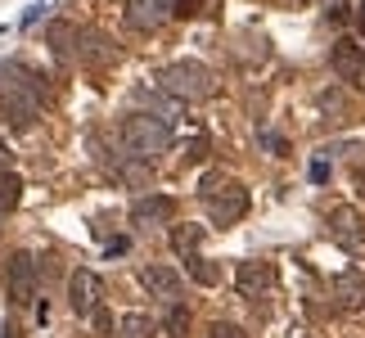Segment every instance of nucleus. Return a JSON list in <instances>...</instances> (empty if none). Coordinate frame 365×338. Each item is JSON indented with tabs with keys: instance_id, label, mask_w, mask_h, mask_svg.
<instances>
[{
	"instance_id": "10",
	"label": "nucleus",
	"mask_w": 365,
	"mask_h": 338,
	"mask_svg": "<svg viewBox=\"0 0 365 338\" xmlns=\"http://www.w3.org/2000/svg\"><path fill=\"white\" fill-rule=\"evenodd\" d=\"M176 14V0H131V9H126V23L135 27V32H158V27Z\"/></svg>"
},
{
	"instance_id": "1",
	"label": "nucleus",
	"mask_w": 365,
	"mask_h": 338,
	"mask_svg": "<svg viewBox=\"0 0 365 338\" xmlns=\"http://www.w3.org/2000/svg\"><path fill=\"white\" fill-rule=\"evenodd\" d=\"M158 86L172 95L176 104H199V100H212L217 95V73L199 59H176L158 73Z\"/></svg>"
},
{
	"instance_id": "4",
	"label": "nucleus",
	"mask_w": 365,
	"mask_h": 338,
	"mask_svg": "<svg viewBox=\"0 0 365 338\" xmlns=\"http://www.w3.org/2000/svg\"><path fill=\"white\" fill-rule=\"evenodd\" d=\"M68 302H73V312L77 316H95L104 307V280L95 275V271H73L68 275Z\"/></svg>"
},
{
	"instance_id": "16",
	"label": "nucleus",
	"mask_w": 365,
	"mask_h": 338,
	"mask_svg": "<svg viewBox=\"0 0 365 338\" xmlns=\"http://www.w3.org/2000/svg\"><path fill=\"white\" fill-rule=\"evenodd\" d=\"M329 63H334V73L343 81H361L365 77V54H361V46H352V41H339V46L329 50Z\"/></svg>"
},
{
	"instance_id": "24",
	"label": "nucleus",
	"mask_w": 365,
	"mask_h": 338,
	"mask_svg": "<svg viewBox=\"0 0 365 338\" xmlns=\"http://www.w3.org/2000/svg\"><path fill=\"white\" fill-rule=\"evenodd\" d=\"M207 338H248L240 325H230V320H217V325H207Z\"/></svg>"
},
{
	"instance_id": "14",
	"label": "nucleus",
	"mask_w": 365,
	"mask_h": 338,
	"mask_svg": "<svg viewBox=\"0 0 365 338\" xmlns=\"http://www.w3.org/2000/svg\"><path fill=\"white\" fill-rule=\"evenodd\" d=\"M140 285H145L153 298H163V302H180V289H185L172 266H145V271H140Z\"/></svg>"
},
{
	"instance_id": "23",
	"label": "nucleus",
	"mask_w": 365,
	"mask_h": 338,
	"mask_svg": "<svg viewBox=\"0 0 365 338\" xmlns=\"http://www.w3.org/2000/svg\"><path fill=\"white\" fill-rule=\"evenodd\" d=\"M217 0H176V19H199V14H212Z\"/></svg>"
},
{
	"instance_id": "3",
	"label": "nucleus",
	"mask_w": 365,
	"mask_h": 338,
	"mask_svg": "<svg viewBox=\"0 0 365 338\" xmlns=\"http://www.w3.org/2000/svg\"><path fill=\"white\" fill-rule=\"evenodd\" d=\"M118 135H122L126 158L149 163V158H158V153L172 145V122H163L158 113H131V118L122 122Z\"/></svg>"
},
{
	"instance_id": "22",
	"label": "nucleus",
	"mask_w": 365,
	"mask_h": 338,
	"mask_svg": "<svg viewBox=\"0 0 365 338\" xmlns=\"http://www.w3.org/2000/svg\"><path fill=\"white\" fill-rule=\"evenodd\" d=\"M167 334H172V338H185V334H190V312H185V302H172V312H167Z\"/></svg>"
},
{
	"instance_id": "18",
	"label": "nucleus",
	"mask_w": 365,
	"mask_h": 338,
	"mask_svg": "<svg viewBox=\"0 0 365 338\" xmlns=\"http://www.w3.org/2000/svg\"><path fill=\"white\" fill-rule=\"evenodd\" d=\"M185 275L194 280V285H203V289L221 285V266H217V262H207V257H185Z\"/></svg>"
},
{
	"instance_id": "29",
	"label": "nucleus",
	"mask_w": 365,
	"mask_h": 338,
	"mask_svg": "<svg viewBox=\"0 0 365 338\" xmlns=\"http://www.w3.org/2000/svg\"><path fill=\"white\" fill-rule=\"evenodd\" d=\"M0 338H23V325H19V320H5V329H0Z\"/></svg>"
},
{
	"instance_id": "27",
	"label": "nucleus",
	"mask_w": 365,
	"mask_h": 338,
	"mask_svg": "<svg viewBox=\"0 0 365 338\" xmlns=\"http://www.w3.org/2000/svg\"><path fill=\"white\" fill-rule=\"evenodd\" d=\"M312 180H316V185H325V180H329V163H325V158L312 163Z\"/></svg>"
},
{
	"instance_id": "31",
	"label": "nucleus",
	"mask_w": 365,
	"mask_h": 338,
	"mask_svg": "<svg viewBox=\"0 0 365 338\" xmlns=\"http://www.w3.org/2000/svg\"><path fill=\"white\" fill-rule=\"evenodd\" d=\"M5 172H14V167H9V149H5V140H0V176H5Z\"/></svg>"
},
{
	"instance_id": "30",
	"label": "nucleus",
	"mask_w": 365,
	"mask_h": 338,
	"mask_svg": "<svg viewBox=\"0 0 365 338\" xmlns=\"http://www.w3.org/2000/svg\"><path fill=\"white\" fill-rule=\"evenodd\" d=\"M352 185H356V194H361V199H365V163L356 167V176H352Z\"/></svg>"
},
{
	"instance_id": "5",
	"label": "nucleus",
	"mask_w": 365,
	"mask_h": 338,
	"mask_svg": "<svg viewBox=\"0 0 365 338\" xmlns=\"http://www.w3.org/2000/svg\"><path fill=\"white\" fill-rule=\"evenodd\" d=\"M9 298L14 307H27V302H36V289H41V275H36V257L32 252H14L9 257Z\"/></svg>"
},
{
	"instance_id": "28",
	"label": "nucleus",
	"mask_w": 365,
	"mask_h": 338,
	"mask_svg": "<svg viewBox=\"0 0 365 338\" xmlns=\"http://www.w3.org/2000/svg\"><path fill=\"white\" fill-rule=\"evenodd\" d=\"M91 320H95V329H100V334H108V329H113V316H108V312H104V307H100V312H95Z\"/></svg>"
},
{
	"instance_id": "26",
	"label": "nucleus",
	"mask_w": 365,
	"mask_h": 338,
	"mask_svg": "<svg viewBox=\"0 0 365 338\" xmlns=\"http://www.w3.org/2000/svg\"><path fill=\"white\" fill-rule=\"evenodd\" d=\"M46 9H50V0H36V5L23 14V27H32V23H36V19H41V14H46Z\"/></svg>"
},
{
	"instance_id": "15",
	"label": "nucleus",
	"mask_w": 365,
	"mask_h": 338,
	"mask_svg": "<svg viewBox=\"0 0 365 338\" xmlns=\"http://www.w3.org/2000/svg\"><path fill=\"white\" fill-rule=\"evenodd\" d=\"M36 113H41L36 100H27V95L0 86V118H5L9 126H32V122H36Z\"/></svg>"
},
{
	"instance_id": "32",
	"label": "nucleus",
	"mask_w": 365,
	"mask_h": 338,
	"mask_svg": "<svg viewBox=\"0 0 365 338\" xmlns=\"http://www.w3.org/2000/svg\"><path fill=\"white\" fill-rule=\"evenodd\" d=\"M356 23H361V32H365V5H361V14H356Z\"/></svg>"
},
{
	"instance_id": "7",
	"label": "nucleus",
	"mask_w": 365,
	"mask_h": 338,
	"mask_svg": "<svg viewBox=\"0 0 365 338\" xmlns=\"http://www.w3.org/2000/svg\"><path fill=\"white\" fill-rule=\"evenodd\" d=\"M275 262H262V257H252V262H240V271H235V289L244 293V298H266V293L275 289Z\"/></svg>"
},
{
	"instance_id": "12",
	"label": "nucleus",
	"mask_w": 365,
	"mask_h": 338,
	"mask_svg": "<svg viewBox=\"0 0 365 338\" xmlns=\"http://www.w3.org/2000/svg\"><path fill=\"white\" fill-rule=\"evenodd\" d=\"M329 235L339 239L343 248H365V221H361V212L356 208H334L329 212Z\"/></svg>"
},
{
	"instance_id": "33",
	"label": "nucleus",
	"mask_w": 365,
	"mask_h": 338,
	"mask_svg": "<svg viewBox=\"0 0 365 338\" xmlns=\"http://www.w3.org/2000/svg\"><path fill=\"white\" fill-rule=\"evenodd\" d=\"M0 36H5V27H0Z\"/></svg>"
},
{
	"instance_id": "2",
	"label": "nucleus",
	"mask_w": 365,
	"mask_h": 338,
	"mask_svg": "<svg viewBox=\"0 0 365 338\" xmlns=\"http://www.w3.org/2000/svg\"><path fill=\"white\" fill-rule=\"evenodd\" d=\"M199 199L207 208V217H212V225H235V221H244V212H248L244 180H235L226 172H207L203 185H199Z\"/></svg>"
},
{
	"instance_id": "6",
	"label": "nucleus",
	"mask_w": 365,
	"mask_h": 338,
	"mask_svg": "<svg viewBox=\"0 0 365 338\" xmlns=\"http://www.w3.org/2000/svg\"><path fill=\"white\" fill-rule=\"evenodd\" d=\"M356 91L352 86H325L316 95V113H320V122H329V126H347L356 118Z\"/></svg>"
},
{
	"instance_id": "25",
	"label": "nucleus",
	"mask_w": 365,
	"mask_h": 338,
	"mask_svg": "<svg viewBox=\"0 0 365 338\" xmlns=\"http://www.w3.org/2000/svg\"><path fill=\"white\" fill-rule=\"evenodd\" d=\"M126 252H131V239H108V244H104V257H126Z\"/></svg>"
},
{
	"instance_id": "13",
	"label": "nucleus",
	"mask_w": 365,
	"mask_h": 338,
	"mask_svg": "<svg viewBox=\"0 0 365 338\" xmlns=\"http://www.w3.org/2000/svg\"><path fill=\"white\" fill-rule=\"evenodd\" d=\"M172 217H176V203L167 199V194H145V199L131 203L135 225H172Z\"/></svg>"
},
{
	"instance_id": "11",
	"label": "nucleus",
	"mask_w": 365,
	"mask_h": 338,
	"mask_svg": "<svg viewBox=\"0 0 365 338\" xmlns=\"http://www.w3.org/2000/svg\"><path fill=\"white\" fill-rule=\"evenodd\" d=\"M329 293H334V307H339V312H361L365 307V275L361 271H339L329 280Z\"/></svg>"
},
{
	"instance_id": "21",
	"label": "nucleus",
	"mask_w": 365,
	"mask_h": 338,
	"mask_svg": "<svg viewBox=\"0 0 365 338\" xmlns=\"http://www.w3.org/2000/svg\"><path fill=\"white\" fill-rule=\"evenodd\" d=\"M19 199H23V180L14 176V172H5V176H0V212L19 208Z\"/></svg>"
},
{
	"instance_id": "8",
	"label": "nucleus",
	"mask_w": 365,
	"mask_h": 338,
	"mask_svg": "<svg viewBox=\"0 0 365 338\" xmlns=\"http://www.w3.org/2000/svg\"><path fill=\"white\" fill-rule=\"evenodd\" d=\"M0 86L19 91V95H27V100H36V104L54 100V86H46V77L32 73V68H23V63H5V68H0Z\"/></svg>"
},
{
	"instance_id": "17",
	"label": "nucleus",
	"mask_w": 365,
	"mask_h": 338,
	"mask_svg": "<svg viewBox=\"0 0 365 338\" xmlns=\"http://www.w3.org/2000/svg\"><path fill=\"white\" fill-rule=\"evenodd\" d=\"M81 63H91V68H113V63H118V46H113L108 36L86 32V27H81Z\"/></svg>"
},
{
	"instance_id": "34",
	"label": "nucleus",
	"mask_w": 365,
	"mask_h": 338,
	"mask_svg": "<svg viewBox=\"0 0 365 338\" xmlns=\"http://www.w3.org/2000/svg\"><path fill=\"white\" fill-rule=\"evenodd\" d=\"M0 221H5V212H0Z\"/></svg>"
},
{
	"instance_id": "9",
	"label": "nucleus",
	"mask_w": 365,
	"mask_h": 338,
	"mask_svg": "<svg viewBox=\"0 0 365 338\" xmlns=\"http://www.w3.org/2000/svg\"><path fill=\"white\" fill-rule=\"evenodd\" d=\"M46 46L54 50V59H59L63 68H73L77 59H81V27L77 23H50L46 27Z\"/></svg>"
},
{
	"instance_id": "20",
	"label": "nucleus",
	"mask_w": 365,
	"mask_h": 338,
	"mask_svg": "<svg viewBox=\"0 0 365 338\" xmlns=\"http://www.w3.org/2000/svg\"><path fill=\"white\" fill-rule=\"evenodd\" d=\"M118 334H122V338H153V334H158V325H153V316L131 312V316L118 320Z\"/></svg>"
},
{
	"instance_id": "19",
	"label": "nucleus",
	"mask_w": 365,
	"mask_h": 338,
	"mask_svg": "<svg viewBox=\"0 0 365 338\" xmlns=\"http://www.w3.org/2000/svg\"><path fill=\"white\" fill-rule=\"evenodd\" d=\"M203 244V225H172V248L180 257H194Z\"/></svg>"
}]
</instances>
